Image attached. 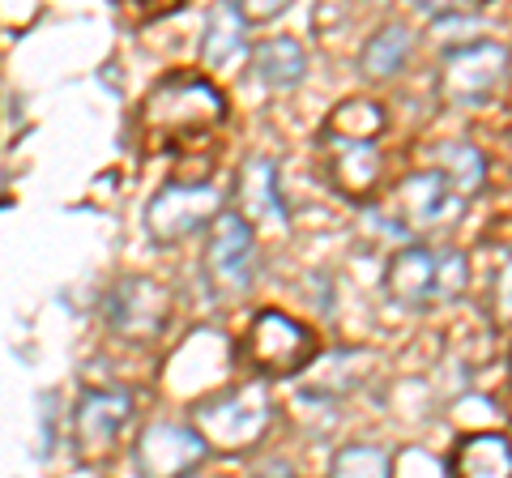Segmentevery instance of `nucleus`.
I'll use <instances>...</instances> for the list:
<instances>
[{"mask_svg":"<svg viewBox=\"0 0 512 478\" xmlns=\"http://www.w3.org/2000/svg\"><path fill=\"white\" fill-rule=\"evenodd\" d=\"M508 69H512V56L504 43H495V39L461 43L440 65V99L457 111L487 107L504 90Z\"/></svg>","mask_w":512,"mask_h":478,"instance_id":"3","label":"nucleus"},{"mask_svg":"<svg viewBox=\"0 0 512 478\" xmlns=\"http://www.w3.org/2000/svg\"><path fill=\"white\" fill-rule=\"evenodd\" d=\"M274 423V402L261 380H248L231 393H218L192 410V427L214 453H248L269 436Z\"/></svg>","mask_w":512,"mask_h":478,"instance_id":"1","label":"nucleus"},{"mask_svg":"<svg viewBox=\"0 0 512 478\" xmlns=\"http://www.w3.org/2000/svg\"><path fill=\"white\" fill-rule=\"evenodd\" d=\"M491 295H495V308H500L508 321H512V257L504 261L500 278H495V286H491Z\"/></svg>","mask_w":512,"mask_h":478,"instance_id":"22","label":"nucleus"},{"mask_svg":"<svg viewBox=\"0 0 512 478\" xmlns=\"http://www.w3.org/2000/svg\"><path fill=\"white\" fill-rule=\"evenodd\" d=\"M457 291H466V257H461V252H444L440 278H436V299H453Z\"/></svg>","mask_w":512,"mask_h":478,"instance_id":"21","label":"nucleus"},{"mask_svg":"<svg viewBox=\"0 0 512 478\" xmlns=\"http://www.w3.org/2000/svg\"><path fill=\"white\" fill-rule=\"evenodd\" d=\"M227 116V99L214 82L205 77H188V73H175L163 77L141 103V124L146 133L154 137H192V133H205L222 124Z\"/></svg>","mask_w":512,"mask_h":478,"instance_id":"2","label":"nucleus"},{"mask_svg":"<svg viewBox=\"0 0 512 478\" xmlns=\"http://www.w3.org/2000/svg\"><path fill=\"white\" fill-rule=\"evenodd\" d=\"M436 171L444 175V184L453 188L461 201L474 197L478 188L487 184V158L478 154L470 141H444L436 150Z\"/></svg>","mask_w":512,"mask_h":478,"instance_id":"18","label":"nucleus"},{"mask_svg":"<svg viewBox=\"0 0 512 478\" xmlns=\"http://www.w3.org/2000/svg\"><path fill=\"white\" fill-rule=\"evenodd\" d=\"M205 457H210V449H205V440L197 436L192 423L158 419L150 427H141V436L133 444V466L141 478H188Z\"/></svg>","mask_w":512,"mask_h":478,"instance_id":"7","label":"nucleus"},{"mask_svg":"<svg viewBox=\"0 0 512 478\" xmlns=\"http://www.w3.org/2000/svg\"><path fill=\"white\" fill-rule=\"evenodd\" d=\"M457 205H461V197L444 184L440 171H419V175H410V180L397 184V193H393V218L402 222L406 231L440 227V222H448V218L457 214Z\"/></svg>","mask_w":512,"mask_h":478,"instance_id":"10","label":"nucleus"},{"mask_svg":"<svg viewBox=\"0 0 512 478\" xmlns=\"http://www.w3.org/2000/svg\"><path fill=\"white\" fill-rule=\"evenodd\" d=\"M436 278H440V257L423 244H410L393 252L389 265H384V295L397 308L419 312L427 299H436Z\"/></svg>","mask_w":512,"mask_h":478,"instance_id":"11","label":"nucleus"},{"mask_svg":"<svg viewBox=\"0 0 512 478\" xmlns=\"http://www.w3.org/2000/svg\"><path fill=\"white\" fill-rule=\"evenodd\" d=\"M316 359V333L286 312H261L248 329V363L256 376H299Z\"/></svg>","mask_w":512,"mask_h":478,"instance_id":"6","label":"nucleus"},{"mask_svg":"<svg viewBox=\"0 0 512 478\" xmlns=\"http://www.w3.org/2000/svg\"><path fill=\"white\" fill-rule=\"evenodd\" d=\"M384 129V116L372 99H346L325 124L329 141H372Z\"/></svg>","mask_w":512,"mask_h":478,"instance_id":"19","label":"nucleus"},{"mask_svg":"<svg viewBox=\"0 0 512 478\" xmlns=\"http://www.w3.org/2000/svg\"><path fill=\"white\" fill-rule=\"evenodd\" d=\"M448 478H512V444L495 432H470L448 457Z\"/></svg>","mask_w":512,"mask_h":478,"instance_id":"12","label":"nucleus"},{"mask_svg":"<svg viewBox=\"0 0 512 478\" xmlns=\"http://www.w3.org/2000/svg\"><path fill=\"white\" fill-rule=\"evenodd\" d=\"M201 269L218 299L244 295L252 286V269H256V227L252 222L239 218L235 210L222 214L210 227V235H205Z\"/></svg>","mask_w":512,"mask_h":478,"instance_id":"5","label":"nucleus"},{"mask_svg":"<svg viewBox=\"0 0 512 478\" xmlns=\"http://www.w3.org/2000/svg\"><path fill=\"white\" fill-rule=\"evenodd\" d=\"M329 478H393V457L376 444H350L333 457Z\"/></svg>","mask_w":512,"mask_h":478,"instance_id":"20","label":"nucleus"},{"mask_svg":"<svg viewBox=\"0 0 512 478\" xmlns=\"http://www.w3.org/2000/svg\"><path fill=\"white\" fill-rule=\"evenodd\" d=\"M252 478H303V474H299V470H291L286 461H265V466L256 470Z\"/></svg>","mask_w":512,"mask_h":478,"instance_id":"23","label":"nucleus"},{"mask_svg":"<svg viewBox=\"0 0 512 478\" xmlns=\"http://www.w3.org/2000/svg\"><path fill=\"white\" fill-rule=\"evenodd\" d=\"M248 47V18L239 5H214L201 30V56L210 69H227Z\"/></svg>","mask_w":512,"mask_h":478,"instance_id":"15","label":"nucleus"},{"mask_svg":"<svg viewBox=\"0 0 512 478\" xmlns=\"http://www.w3.org/2000/svg\"><path fill=\"white\" fill-rule=\"evenodd\" d=\"M239 218L265 222V218H286V201L278 188V171L265 158H248L239 171Z\"/></svg>","mask_w":512,"mask_h":478,"instance_id":"14","label":"nucleus"},{"mask_svg":"<svg viewBox=\"0 0 512 478\" xmlns=\"http://www.w3.org/2000/svg\"><path fill=\"white\" fill-rule=\"evenodd\" d=\"M133 419V397L120 389H86L73 410V440L82 457H107Z\"/></svg>","mask_w":512,"mask_h":478,"instance_id":"9","label":"nucleus"},{"mask_svg":"<svg viewBox=\"0 0 512 478\" xmlns=\"http://www.w3.org/2000/svg\"><path fill=\"white\" fill-rule=\"evenodd\" d=\"M222 214H227V197L218 184H167L146 205V231L158 248H171L197 231H210Z\"/></svg>","mask_w":512,"mask_h":478,"instance_id":"4","label":"nucleus"},{"mask_svg":"<svg viewBox=\"0 0 512 478\" xmlns=\"http://www.w3.org/2000/svg\"><path fill=\"white\" fill-rule=\"evenodd\" d=\"M329 150H333V184L350 197L372 193V184L380 175L376 141H329Z\"/></svg>","mask_w":512,"mask_h":478,"instance_id":"16","label":"nucleus"},{"mask_svg":"<svg viewBox=\"0 0 512 478\" xmlns=\"http://www.w3.org/2000/svg\"><path fill=\"white\" fill-rule=\"evenodd\" d=\"M107 321L128 342H154L171 321V291L154 278H124L107 299Z\"/></svg>","mask_w":512,"mask_h":478,"instance_id":"8","label":"nucleus"},{"mask_svg":"<svg viewBox=\"0 0 512 478\" xmlns=\"http://www.w3.org/2000/svg\"><path fill=\"white\" fill-rule=\"evenodd\" d=\"M410 52H414V35L402 22H389V26H380L376 35L363 43L359 65H363L367 77H397L406 69Z\"/></svg>","mask_w":512,"mask_h":478,"instance_id":"17","label":"nucleus"},{"mask_svg":"<svg viewBox=\"0 0 512 478\" xmlns=\"http://www.w3.org/2000/svg\"><path fill=\"white\" fill-rule=\"evenodd\" d=\"M252 73H256V82L269 90H291L303 82V73H308V52H303L299 39H291V35L261 39L252 47Z\"/></svg>","mask_w":512,"mask_h":478,"instance_id":"13","label":"nucleus"}]
</instances>
